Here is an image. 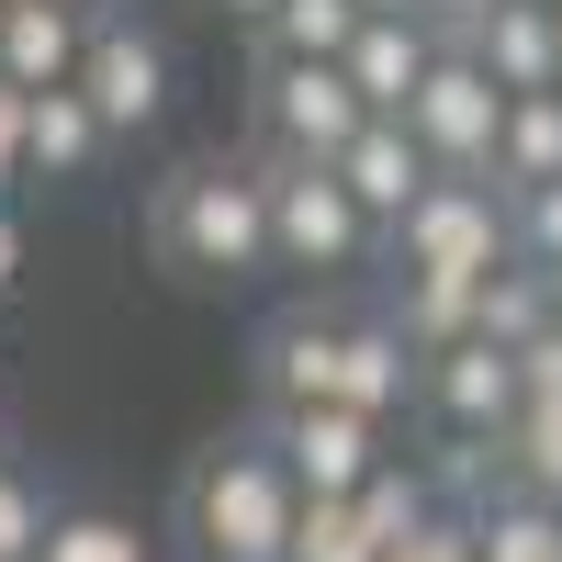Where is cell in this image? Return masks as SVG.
Returning a JSON list of instances; mask_svg holds the SVG:
<instances>
[{
  "label": "cell",
  "instance_id": "1",
  "mask_svg": "<svg viewBox=\"0 0 562 562\" xmlns=\"http://www.w3.org/2000/svg\"><path fill=\"white\" fill-rule=\"evenodd\" d=\"M147 237L180 281H259L270 270V180L259 158H192L158 180Z\"/></svg>",
  "mask_w": 562,
  "mask_h": 562
},
{
  "label": "cell",
  "instance_id": "2",
  "mask_svg": "<svg viewBox=\"0 0 562 562\" xmlns=\"http://www.w3.org/2000/svg\"><path fill=\"white\" fill-rule=\"evenodd\" d=\"M293 518H304V484L281 473L270 439H225L192 461L180 484V540L192 562H293Z\"/></svg>",
  "mask_w": 562,
  "mask_h": 562
},
{
  "label": "cell",
  "instance_id": "3",
  "mask_svg": "<svg viewBox=\"0 0 562 562\" xmlns=\"http://www.w3.org/2000/svg\"><path fill=\"white\" fill-rule=\"evenodd\" d=\"M259 180H270V270H360L371 259V225L360 203H349V180L326 169V158H281V147H259Z\"/></svg>",
  "mask_w": 562,
  "mask_h": 562
},
{
  "label": "cell",
  "instance_id": "4",
  "mask_svg": "<svg viewBox=\"0 0 562 562\" xmlns=\"http://www.w3.org/2000/svg\"><path fill=\"white\" fill-rule=\"evenodd\" d=\"M383 237H394V270H450V281H484L495 259H518V237H506V192H495V180H461V169H439Z\"/></svg>",
  "mask_w": 562,
  "mask_h": 562
},
{
  "label": "cell",
  "instance_id": "5",
  "mask_svg": "<svg viewBox=\"0 0 562 562\" xmlns=\"http://www.w3.org/2000/svg\"><path fill=\"white\" fill-rule=\"evenodd\" d=\"M405 124H416V147H428L439 169L495 180V124H506V90H495V68L473 57V34H439V68H428V90L405 102Z\"/></svg>",
  "mask_w": 562,
  "mask_h": 562
},
{
  "label": "cell",
  "instance_id": "6",
  "mask_svg": "<svg viewBox=\"0 0 562 562\" xmlns=\"http://www.w3.org/2000/svg\"><path fill=\"white\" fill-rule=\"evenodd\" d=\"M360 124L371 113H360V90H349L338 57H270L259 45V135L281 158H338Z\"/></svg>",
  "mask_w": 562,
  "mask_h": 562
},
{
  "label": "cell",
  "instance_id": "7",
  "mask_svg": "<svg viewBox=\"0 0 562 562\" xmlns=\"http://www.w3.org/2000/svg\"><path fill=\"white\" fill-rule=\"evenodd\" d=\"M259 439L281 450V473H293L304 495H360L371 473H383V416H360V405H338V394H326V405H281V416H259Z\"/></svg>",
  "mask_w": 562,
  "mask_h": 562
},
{
  "label": "cell",
  "instance_id": "8",
  "mask_svg": "<svg viewBox=\"0 0 562 562\" xmlns=\"http://www.w3.org/2000/svg\"><path fill=\"white\" fill-rule=\"evenodd\" d=\"M79 90H90V113L113 124V147L124 135H147L158 113H169V45L135 23V12H113V0H90V45H79Z\"/></svg>",
  "mask_w": 562,
  "mask_h": 562
},
{
  "label": "cell",
  "instance_id": "9",
  "mask_svg": "<svg viewBox=\"0 0 562 562\" xmlns=\"http://www.w3.org/2000/svg\"><path fill=\"white\" fill-rule=\"evenodd\" d=\"M416 405H428L450 439H506V416H518V349H495V338L428 349L416 360Z\"/></svg>",
  "mask_w": 562,
  "mask_h": 562
},
{
  "label": "cell",
  "instance_id": "10",
  "mask_svg": "<svg viewBox=\"0 0 562 562\" xmlns=\"http://www.w3.org/2000/svg\"><path fill=\"white\" fill-rule=\"evenodd\" d=\"M338 338H349V315H326V304H281L270 326H259V416H281V405H326L338 394Z\"/></svg>",
  "mask_w": 562,
  "mask_h": 562
},
{
  "label": "cell",
  "instance_id": "11",
  "mask_svg": "<svg viewBox=\"0 0 562 562\" xmlns=\"http://www.w3.org/2000/svg\"><path fill=\"white\" fill-rule=\"evenodd\" d=\"M349 90H360V113H405L416 90H428V68H439V23L428 12H371L360 34H349Z\"/></svg>",
  "mask_w": 562,
  "mask_h": 562
},
{
  "label": "cell",
  "instance_id": "12",
  "mask_svg": "<svg viewBox=\"0 0 562 562\" xmlns=\"http://www.w3.org/2000/svg\"><path fill=\"white\" fill-rule=\"evenodd\" d=\"M326 169L349 180V203H360L371 225H394V214H405V203L439 180V158L416 147V124H405V113H371V124H360V135H349V147L326 158Z\"/></svg>",
  "mask_w": 562,
  "mask_h": 562
},
{
  "label": "cell",
  "instance_id": "13",
  "mask_svg": "<svg viewBox=\"0 0 562 562\" xmlns=\"http://www.w3.org/2000/svg\"><path fill=\"white\" fill-rule=\"evenodd\" d=\"M90 45V0H0V79L12 90H68Z\"/></svg>",
  "mask_w": 562,
  "mask_h": 562
},
{
  "label": "cell",
  "instance_id": "14",
  "mask_svg": "<svg viewBox=\"0 0 562 562\" xmlns=\"http://www.w3.org/2000/svg\"><path fill=\"white\" fill-rule=\"evenodd\" d=\"M338 405H360V416H394L416 405V349H405V326L371 304V315H349V338H338Z\"/></svg>",
  "mask_w": 562,
  "mask_h": 562
},
{
  "label": "cell",
  "instance_id": "15",
  "mask_svg": "<svg viewBox=\"0 0 562 562\" xmlns=\"http://www.w3.org/2000/svg\"><path fill=\"white\" fill-rule=\"evenodd\" d=\"M473 57L495 68V90H551V79H562V23H551V0H495V12L473 23Z\"/></svg>",
  "mask_w": 562,
  "mask_h": 562
},
{
  "label": "cell",
  "instance_id": "16",
  "mask_svg": "<svg viewBox=\"0 0 562 562\" xmlns=\"http://www.w3.org/2000/svg\"><path fill=\"white\" fill-rule=\"evenodd\" d=\"M23 147H34V180H90V169H102V147H113V124L90 113V90L68 79V90H34Z\"/></svg>",
  "mask_w": 562,
  "mask_h": 562
},
{
  "label": "cell",
  "instance_id": "17",
  "mask_svg": "<svg viewBox=\"0 0 562 562\" xmlns=\"http://www.w3.org/2000/svg\"><path fill=\"white\" fill-rule=\"evenodd\" d=\"M540 180H562V90H506L495 192H540Z\"/></svg>",
  "mask_w": 562,
  "mask_h": 562
},
{
  "label": "cell",
  "instance_id": "18",
  "mask_svg": "<svg viewBox=\"0 0 562 562\" xmlns=\"http://www.w3.org/2000/svg\"><path fill=\"white\" fill-rule=\"evenodd\" d=\"M473 293H484V281H450V270H394L383 315L405 326V349L428 360V349H461V338H473Z\"/></svg>",
  "mask_w": 562,
  "mask_h": 562
},
{
  "label": "cell",
  "instance_id": "19",
  "mask_svg": "<svg viewBox=\"0 0 562 562\" xmlns=\"http://www.w3.org/2000/svg\"><path fill=\"white\" fill-rule=\"evenodd\" d=\"M473 540L484 562H562V506L529 484H495V506H473Z\"/></svg>",
  "mask_w": 562,
  "mask_h": 562
},
{
  "label": "cell",
  "instance_id": "20",
  "mask_svg": "<svg viewBox=\"0 0 562 562\" xmlns=\"http://www.w3.org/2000/svg\"><path fill=\"white\" fill-rule=\"evenodd\" d=\"M540 326H551V270L540 259H495L484 293H473V338L518 349V338H540Z\"/></svg>",
  "mask_w": 562,
  "mask_h": 562
},
{
  "label": "cell",
  "instance_id": "21",
  "mask_svg": "<svg viewBox=\"0 0 562 562\" xmlns=\"http://www.w3.org/2000/svg\"><path fill=\"white\" fill-rule=\"evenodd\" d=\"M349 506H360V529H371V551H383V562H394L416 529L439 518V495H428V473H416V461H383V473H371Z\"/></svg>",
  "mask_w": 562,
  "mask_h": 562
},
{
  "label": "cell",
  "instance_id": "22",
  "mask_svg": "<svg viewBox=\"0 0 562 562\" xmlns=\"http://www.w3.org/2000/svg\"><path fill=\"white\" fill-rule=\"evenodd\" d=\"M360 23H371L360 0H281V12L259 23V45H270V57H349Z\"/></svg>",
  "mask_w": 562,
  "mask_h": 562
},
{
  "label": "cell",
  "instance_id": "23",
  "mask_svg": "<svg viewBox=\"0 0 562 562\" xmlns=\"http://www.w3.org/2000/svg\"><path fill=\"white\" fill-rule=\"evenodd\" d=\"M34 562H147V540H135V518H113V506H57V529H45Z\"/></svg>",
  "mask_w": 562,
  "mask_h": 562
},
{
  "label": "cell",
  "instance_id": "24",
  "mask_svg": "<svg viewBox=\"0 0 562 562\" xmlns=\"http://www.w3.org/2000/svg\"><path fill=\"white\" fill-rule=\"evenodd\" d=\"M506 484H529L562 506V405H518L506 416Z\"/></svg>",
  "mask_w": 562,
  "mask_h": 562
},
{
  "label": "cell",
  "instance_id": "25",
  "mask_svg": "<svg viewBox=\"0 0 562 562\" xmlns=\"http://www.w3.org/2000/svg\"><path fill=\"white\" fill-rule=\"evenodd\" d=\"M293 562H383L360 529V506L349 495H304V518H293Z\"/></svg>",
  "mask_w": 562,
  "mask_h": 562
},
{
  "label": "cell",
  "instance_id": "26",
  "mask_svg": "<svg viewBox=\"0 0 562 562\" xmlns=\"http://www.w3.org/2000/svg\"><path fill=\"white\" fill-rule=\"evenodd\" d=\"M45 529H57V495H45L23 461H0V562H34Z\"/></svg>",
  "mask_w": 562,
  "mask_h": 562
},
{
  "label": "cell",
  "instance_id": "27",
  "mask_svg": "<svg viewBox=\"0 0 562 562\" xmlns=\"http://www.w3.org/2000/svg\"><path fill=\"white\" fill-rule=\"evenodd\" d=\"M506 237H518V259L562 270V180H540V192H506Z\"/></svg>",
  "mask_w": 562,
  "mask_h": 562
},
{
  "label": "cell",
  "instance_id": "28",
  "mask_svg": "<svg viewBox=\"0 0 562 562\" xmlns=\"http://www.w3.org/2000/svg\"><path fill=\"white\" fill-rule=\"evenodd\" d=\"M23 124H34V90H12V79H0V203H12L23 180H34V147H23Z\"/></svg>",
  "mask_w": 562,
  "mask_h": 562
},
{
  "label": "cell",
  "instance_id": "29",
  "mask_svg": "<svg viewBox=\"0 0 562 562\" xmlns=\"http://www.w3.org/2000/svg\"><path fill=\"white\" fill-rule=\"evenodd\" d=\"M518 405H562V315L540 338H518Z\"/></svg>",
  "mask_w": 562,
  "mask_h": 562
},
{
  "label": "cell",
  "instance_id": "30",
  "mask_svg": "<svg viewBox=\"0 0 562 562\" xmlns=\"http://www.w3.org/2000/svg\"><path fill=\"white\" fill-rule=\"evenodd\" d=\"M394 562H484V540H473V518H461V506H439V518L416 529Z\"/></svg>",
  "mask_w": 562,
  "mask_h": 562
},
{
  "label": "cell",
  "instance_id": "31",
  "mask_svg": "<svg viewBox=\"0 0 562 562\" xmlns=\"http://www.w3.org/2000/svg\"><path fill=\"white\" fill-rule=\"evenodd\" d=\"M416 12H428V23H439V34H473V23H484V12H495V0H416Z\"/></svg>",
  "mask_w": 562,
  "mask_h": 562
},
{
  "label": "cell",
  "instance_id": "32",
  "mask_svg": "<svg viewBox=\"0 0 562 562\" xmlns=\"http://www.w3.org/2000/svg\"><path fill=\"white\" fill-rule=\"evenodd\" d=\"M12 281H23V214L0 203V293H12Z\"/></svg>",
  "mask_w": 562,
  "mask_h": 562
},
{
  "label": "cell",
  "instance_id": "33",
  "mask_svg": "<svg viewBox=\"0 0 562 562\" xmlns=\"http://www.w3.org/2000/svg\"><path fill=\"white\" fill-rule=\"evenodd\" d=\"M214 12H237V23H270V12H281V0H214Z\"/></svg>",
  "mask_w": 562,
  "mask_h": 562
},
{
  "label": "cell",
  "instance_id": "34",
  "mask_svg": "<svg viewBox=\"0 0 562 562\" xmlns=\"http://www.w3.org/2000/svg\"><path fill=\"white\" fill-rule=\"evenodd\" d=\"M360 12H416V0H360Z\"/></svg>",
  "mask_w": 562,
  "mask_h": 562
},
{
  "label": "cell",
  "instance_id": "35",
  "mask_svg": "<svg viewBox=\"0 0 562 562\" xmlns=\"http://www.w3.org/2000/svg\"><path fill=\"white\" fill-rule=\"evenodd\" d=\"M0 461H12V416H0Z\"/></svg>",
  "mask_w": 562,
  "mask_h": 562
},
{
  "label": "cell",
  "instance_id": "36",
  "mask_svg": "<svg viewBox=\"0 0 562 562\" xmlns=\"http://www.w3.org/2000/svg\"><path fill=\"white\" fill-rule=\"evenodd\" d=\"M551 315H562V270H551Z\"/></svg>",
  "mask_w": 562,
  "mask_h": 562
},
{
  "label": "cell",
  "instance_id": "37",
  "mask_svg": "<svg viewBox=\"0 0 562 562\" xmlns=\"http://www.w3.org/2000/svg\"><path fill=\"white\" fill-rule=\"evenodd\" d=\"M551 90H562V79H551Z\"/></svg>",
  "mask_w": 562,
  "mask_h": 562
}]
</instances>
